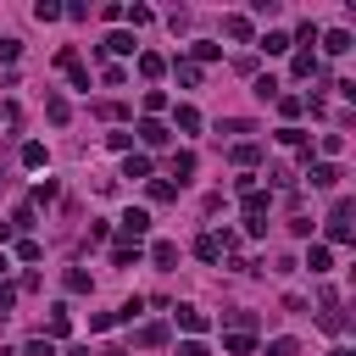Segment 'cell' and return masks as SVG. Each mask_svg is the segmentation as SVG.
Wrapping results in <instances>:
<instances>
[{"instance_id": "d6986e66", "label": "cell", "mask_w": 356, "mask_h": 356, "mask_svg": "<svg viewBox=\"0 0 356 356\" xmlns=\"http://www.w3.org/2000/svg\"><path fill=\"white\" fill-rule=\"evenodd\" d=\"M345 50H350V33H345V28L323 33V56H345Z\"/></svg>"}, {"instance_id": "5b68a950", "label": "cell", "mask_w": 356, "mask_h": 356, "mask_svg": "<svg viewBox=\"0 0 356 356\" xmlns=\"http://www.w3.org/2000/svg\"><path fill=\"white\" fill-rule=\"evenodd\" d=\"M134 134H139V145H150V150H161V145H167V139H172V128H167V122H161V117H145V122H139V128H134Z\"/></svg>"}, {"instance_id": "816d5d0a", "label": "cell", "mask_w": 356, "mask_h": 356, "mask_svg": "<svg viewBox=\"0 0 356 356\" xmlns=\"http://www.w3.org/2000/svg\"><path fill=\"white\" fill-rule=\"evenodd\" d=\"M0 273H6V256H0Z\"/></svg>"}, {"instance_id": "2e32d148", "label": "cell", "mask_w": 356, "mask_h": 356, "mask_svg": "<svg viewBox=\"0 0 356 356\" xmlns=\"http://www.w3.org/2000/svg\"><path fill=\"white\" fill-rule=\"evenodd\" d=\"M334 184H339V167L334 161H317L312 167V189H334Z\"/></svg>"}, {"instance_id": "44dd1931", "label": "cell", "mask_w": 356, "mask_h": 356, "mask_svg": "<svg viewBox=\"0 0 356 356\" xmlns=\"http://www.w3.org/2000/svg\"><path fill=\"white\" fill-rule=\"evenodd\" d=\"M44 117H50V122H56V128H61V122H67V117H72V106H67V100H61V95H44Z\"/></svg>"}, {"instance_id": "7402d4cb", "label": "cell", "mask_w": 356, "mask_h": 356, "mask_svg": "<svg viewBox=\"0 0 356 356\" xmlns=\"http://www.w3.org/2000/svg\"><path fill=\"white\" fill-rule=\"evenodd\" d=\"M172 128H184V134H200V111H195V106H178V111H172Z\"/></svg>"}, {"instance_id": "4fadbf2b", "label": "cell", "mask_w": 356, "mask_h": 356, "mask_svg": "<svg viewBox=\"0 0 356 356\" xmlns=\"http://www.w3.org/2000/svg\"><path fill=\"white\" fill-rule=\"evenodd\" d=\"M134 345H145V350H156V345H167V323H145V328L134 334Z\"/></svg>"}, {"instance_id": "ba28073f", "label": "cell", "mask_w": 356, "mask_h": 356, "mask_svg": "<svg viewBox=\"0 0 356 356\" xmlns=\"http://www.w3.org/2000/svg\"><path fill=\"white\" fill-rule=\"evenodd\" d=\"M172 323H178V328H189V334H200V328H206L211 317H206L200 306H172Z\"/></svg>"}, {"instance_id": "d4e9b609", "label": "cell", "mask_w": 356, "mask_h": 356, "mask_svg": "<svg viewBox=\"0 0 356 356\" xmlns=\"http://www.w3.org/2000/svg\"><path fill=\"white\" fill-rule=\"evenodd\" d=\"M228 317V334H250L256 328V312H222Z\"/></svg>"}, {"instance_id": "74e56055", "label": "cell", "mask_w": 356, "mask_h": 356, "mask_svg": "<svg viewBox=\"0 0 356 356\" xmlns=\"http://www.w3.org/2000/svg\"><path fill=\"white\" fill-rule=\"evenodd\" d=\"M278 145H289V150H300V145H306V134H300V128H289V122H284V128H278Z\"/></svg>"}, {"instance_id": "f5cc1de1", "label": "cell", "mask_w": 356, "mask_h": 356, "mask_svg": "<svg viewBox=\"0 0 356 356\" xmlns=\"http://www.w3.org/2000/svg\"><path fill=\"white\" fill-rule=\"evenodd\" d=\"M0 189H6V172H0Z\"/></svg>"}, {"instance_id": "d6a6232c", "label": "cell", "mask_w": 356, "mask_h": 356, "mask_svg": "<svg viewBox=\"0 0 356 356\" xmlns=\"http://www.w3.org/2000/svg\"><path fill=\"white\" fill-rule=\"evenodd\" d=\"M22 167H44V145H39V139L22 145Z\"/></svg>"}, {"instance_id": "f35d334b", "label": "cell", "mask_w": 356, "mask_h": 356, "mask_svg": "<svg viewBox=\"0 0 356 356\" xmlns=\"http://www.w3.org/2000/svg\"><path fill=\"white\" fill-rule=\"evenodd\" d=\"M106 145H111V150H122V156H128V150H134V134H128V128H117V134H106Z\"/></svg>"}, {"instance_id": "ab89813d", "label": "cell", "mask_w": 356, "mask_h": 356, "mask_svg": "<svg viewBox=\"0 0 356 356\" xmlns=\"http://www.w3.org/2000/svg\"><path fill=\"white\" fill-rule=\"evenodd\" d=\"M17 356H56V345H50V339H28Z\"/></svg>"}, {"instance_id": "603a6c76", "label": "cell", "mask_w": 356, "mask_h": 356, "mask_svg": "<svg viewBox=\"0 0 356 356\" xmlns=\"http://www.w3.org/2000/svg\"><path fill=\"white\" fill-rule=\"evenodd\" d=\"M306 267H312V273H328V267H334V250H328V245H312V250H306Z\"/></svg>"}, {"instance_id": "f907efd6", "label": "cell", "mask_w": 356, "mask_h": 356, "mask_svg": "<svg viewBox=\"0 0 356 356\" xmlns=\"http://www.w3.org/2000/svg\"><path fill=\"white\" fill-rule=\"evenodd\" d=\"M328 356H356V350H350V345H334V350H328Z\"/></svg>"}, {"instance_id": "ee69618b", "label": "cell", "mask_w": 356, "mask_h": 356, "mask_svg": "<svg viewBox=\"0 0 356 356\" xmlns=\"http://www.w3.org/2000/svg\"><path fill=\"white\" fill-rule=\"evenodd\" d=\"M44 200H56V178H44V184L33 189V206H44Z\"/></svg>"}, {"instance_id": "8992f818", "label": "cell", "mask_w": 356, "mask_h": 356, "mask_svg": "<svg viewBox=\"0 0 356 356\" xmlns=\"http://www.w3.org/2000/svg\"><path fill=\"white\" fill-rule=\"evenodd\" d=\"M56 67H61L78 89H89V72H83V61H78V50H72V44H67V50H56Z\"/></svg>"}, {"instance_id": "9a60e30c", "label": "cell", "mask_w": 356, "mask_h": 356, "mask_svg": "<svg viewBox=\"0 0 356 356\" xmlns=\"http://www.w3.org/2000/svg\"><path fill=\"white\" fill-rule=\"evenodd\" d=\"M122 178H150V156L128 150V156H122Z\"/></svg>"}, {"instance_id": "e0dca14e", "label": "cell", "mask_w": 356, "mask_h": 356, "mask_svg": "<svg viewBox=\"0 0 356 356\" xmlns=\"http://www.w3.org/2000/svg\"><path fill=\"white\" fill-rule=\"evenodd\" d=\"M150 261H156V267H178V245H172V239H156V245H150Z\"/></svg>"}, {"instance_id": "e575fe53", "label": "cell", "mask_w": 356, "mask_h": 356, "mask_svg": "<svg viewBox=\"0 0 356 356\" xmlns=\"http://www.w3.org/2000/svg\"><path fill=\"white\" fill-rule=\"evenodd\" d=\"M111 261H117V267H139V245H117Z\"/></svg>"}, {"instance_id": "836d02e7", "label": "cell", "mask_w": 356, "mask_h": 356, "mask_svg": "<svg viewBox=\"0 0 356 356\" xmlns=\"http://www.w3.org/2000/svg\"><path fill=\"white\" fill-rule=\"evenodd\" d=\"M150 200H178V184H167V178H150Z\"/></svg>"}, {"instance_id": "277c9868", "label": "cell", "mask_w": 356, "mask_h": 356, "mask_svg": "<svg viewBox=\"0 0 356 356\" xmlns=\"http://www.w3.org/2000/svg\"><path fill=\"white\" fill-rule=\"evenodd\" d=\"M317 323H323L328 334H339V328H345V312H339V289H323V295H317Z\"/></svg>"}, {"instance_id": "ffe728a7", "label": "cell", "mask_w": 356, "mask_h": 356, "mask_svg": "<svg viewBox=\"0 0 356 356\" xmlns=\"http://www.w3.org/2000/svg\"><path fill=\"white\" fill-rule=\"evenodd\" d=\"M289 72H295V78H317V56H312V50H295Z\"/></svg>"}, {"instance_id": "b9f144b4", "label": "cell", "mask_w": 356, "mask_h": 356, "mask_svg": "<svg viewBox=\"0 0 356 356\" xmlns=\"http://www.w3.org/2000/svg\"><path fill=\"white\" fill-rule=\"evenodd\" d=\"M256 95H261V100H278V78H273V72H267V78H256Z\"/></svg>"}, {"instance_id": "3957f363", "label": "cell", "mask_w": 356, "mask_h": 356, "mask_svg": "<svg viewBox=\"0 0 356 356\" xmlns=\"http://www.w3.org/2000/svg\"><path fill=\"white\" fill-rule=\"evenodd\" d=\"M145 228H150V211H139V206H128V211L117 217V234H122V245H139V239H145Z\"/></svg>"}, {"instance_id": "484cf974", "label": "cell", "mask_w": 356, "mask_h": 356, "mask_svg": "<svg viewBox=\"0 0 356 356\" xmlns=\"http://www.w3.org/2000/svg\"><path fill=\"white\" fill-rule=\"evenodd\" d=\"M222 350H228V356H250V350H256V339H250V334H228V339H222Z\"/></svg>"}, {"instance_id": "4316f807", "label": "cell", "mask_w": 356, "mask_h": 356, "mask_svg": "<svg viewBox=\"0 0 356 356\" xmlns=\"http://www.w3.org/2000/svg\"><path fill=\"white\" fill-rule=\"evenodd\" d=\"M278 111H284V117H289V128H295V117L306 111V100H300V95H278Z\"/></svg>"}, {"instance_id": "9c48e42d", "label": "cell", "mask_w": 356, "mask_h": 356, "mask_svg": "<svg viewBox=\"0 0 356 356\" xmlns=\"http://www.w3.org/2000/svg\"><path fill=\"white\" fill-rule=\"evenodd\" d=\"M100 56H134V33H122V28L106 33V39H100Z\"/></svg>"}, {"instance_id": "52a82bcc", "label": "cell", "mask_w": 356, "mask_h": 356, "mask_svg": "<svg viewBox=\"0 0 356 356\" xmlns=\"http://www.w3.org/2000/svg\"><path fill=\"white\" fill-rule=\"evenodd\" d=\"M222 33H228V39H239V44H245V39H256V22H250V17H245V11H234V17H222Z\"/></svg>"}, {"instance_id": "7dc6e473", "label": "cell", "mask_w": 356, "mask_h": 356, "mask_svg": "<svg viewBox=\"0 0 356 356\" xmlns=\"http://www.w3.org/2000/svg\"><path fill=\"white\" fill-rule=\"evenodd\" d=\"M11 306H17V284H0V317H6Z\"/></svg>"}, {"instance_id": "7c38bea8", "label": "cell", "mask_w": 356, "mask_h": 356, "mask_svg": "<svg viewBox=\"0 0 356 356\" xmlns=\"http://www.w3.org/2000/svg\"><path fill=\"white\" fill-rule=\"evenodd\" d=\"M44 328H50V339H67V334H72V312H67V306H50V323H44Z\"/></svg>"}, {"instance_id": "7a4b0ae2", "label": "cell", "mask_w": 356, "mask_h": 356, "mask_svg": "<svg viewBox=\"0 0 356 356\" xmlns=\"http://www.w3.org/2000/svg\"><path fill=\"white\" fill-rule=\"evenodd\" d=\"M234 245H239V234H228V228H222V234H200V239H195V256H200V261H222Z\"/></svg>"}, {"instance_id": "5bb4252c", "label": "cell", "mask_w": 356, "mask_h": 356, "mask_svg": "<svg viewBox=\"0 0 356 356\" xmlns=\"http://www.w3.org/2000/svg\"><path fill=\"white\" fill-rule=\"evenodd\" d=\"M167 72V56H156V50H139V78H161Z\"/></svg>"}, {"instance_id": "f1b7e54d", "label": "cell", "mask_w": 356, "mask_h": 356, "mask_svg": "<svg viewBox=\"0 0 356 356\" xmlns=\"http://www.w3.org/2000/svg\"><path fill=\"white\" fill-rule=\"evenodd\" d=\"M267 356H300V339H289V334H278V339L267 345Z\"/></svg>"}, {"instance_id": "4dcf8cb0", "label": "cell", "mask_w": 356, "mask_h": 356, "mask_svg": "<svg viewBox=\"0 0 356 356\" xmlns=\"http://www.w3.org/2000/svg\"><path fill=\"white\" fill-rule=\"evenodd\" d=\"M172 72H178V83H189V89L200 83V67H195V61H172Z\"/></svg>"}, {"instance_id": "1f68e13d", "label": "cell", "mask_w": 356, "mask_h": 356, "mask_svg": "<svg viewBox=\"0 0 356 356\" xmlns=\"http://www.w3.org/2000/svg\"><path fill=\"white\" fill-rule=\"evenodd\" d=\"M167 111V95L161 89H145V117H161Z\"/></svg>"}, {"instance_id": "8fae6325", "label": "cell", "mask_w": 356, "mask_h": 356, "mask_svg": "<svg viewBox=\"0 0 356 356\" xmlns=\"http://www.w3.org/2000/svg\"><path fill=\"white\" fill-rule=\"evenodd\" d=\"M256 161H261V145H256V139H239V145H234V167H245V172H250Z\"/></svg>"}, {"instance_id": "d590c367", "label": "cell", "mask_w": 356, "mask_h": 356, "mask_svg": "<svg viewBox=\"0 0 356 356\" xmlns=\"http://www.w3.org/2000/svg\"><path fill=\"white\" fill-rule=\"evenodd\" d=\"M67 289H72V295H89V273H83V267H67Z\"/></svg>"}, {"instance_id": "cb8c5ba5", "label": "cell", "mask_w": 356, "mask_h": 356, "mask_svg": "<svg viewBox=\"0 0 356 356\" xmlns=\"http://www.w3.org/2000/svg\"><path fill=\"white\" fill-rule=\"evenodd\" d=\"M172 178H178V184H189V178H195V156H189V150H178V156H172Z\"/></svg>"}, {"instance_id": "60d3db41", "label": "cell", "mask_w": 356, "mask_h": 356, "mask_svg": "<svg viewBox=\"0 0 356 356\" xmlns=\"http://www.w3.org/2000/svg\"><path fill=\"white\" fill-rule=\"evenodd\" d=\"M33 17H39V22H56V17H61V6H56V0H39V6H33Z\"/></svg>"}, {"instance_id": "681fc988", "label": "cell", "mask_w": 356, "mask_h": 356, "mask_svg": "<svg viewBox=\"0 0 356 356\" xmlns=\"http://www.w3.org/2000/svg\"><path fill=\"white\" fill-rule=\"evenodd\" d=\"M17 50H22L17 39H0V61H17Z\"/></svg>"}, {"instance_id": "bcb514c9", "label": "cell", "mask_w": 356, "mask_h": 356, "mask_svg": "<svg viewBox=\"0 0 356 356\" xmlns=\"http://www.w3.org/2000/svg\"><path fill=\"white\" fill-rule=\"evenodd\" d=\"M17 256H22V261H39L44 250H39V239H22V245H17Z\"/></svg>"}, {"instance_id": "c3c4849f", "label": "cell", "mask_w": 356, "mask_h": 356, "mask_svg": "<svg viewBox=\"0 0 356 356\" xmlns=\"http://www.w3.org/2000/svg\"><path fill=\"white\" fill-rule=\"evenodd\" d=\"M178 356H211V350H206L200 339H184V345H178Z\"/></svg>"}, {"instance_id": "6da1fadb", "label": "cell", "mask_w": 356, "mask_h": 356, "mask_svg": "<svg viewBox=\"0 0 356 356\" xmlns=\"http://www.w3.org/2000/svg\"><path fill=\"white\" fill-rule=\"evenodd\" d=\"M350 217H356V200H345V195H339V200H334V211H328V239H334V245H350V239H356Z\"/></svg>"}, {"instance_id": "f6af8a7d", "label": "cell", "mask_w": 356, "mask_h": 356, "mask_svg": "<svg viewBox=\"0 0 356 356\" xmlns=\"http://www.w3.org/2000/svg\"><path fill=\"white\" fill-rule=\"evenodd\" d=\"M11 228H33V206H17L11 211Z\"/></svg>"}, {"instance_id": "f546056e", "label": "cell", "mask_w": 356, "mask_h": 356, "mask_svg": "<svg viewBox=\"0 0 356 356\" xmlns=\"http://www.w3.org/2000/svg\"><path fill=\"white\" fill-rule=\"evenodd\" d=\"M122 17H128L134 28H145V22H156V11H150V6H122Z\"/></svg>"}, {"instance_id": "83f0119b", "label": "cell", "mask_w": 356, "mask_h": 356, "mask_svg": "<svg viewBox=\"0 0 356 356\" xmlns=\"http://www.w3.org/2000/svg\"><path fill=\"white\" fill-rule=\"evenodd\" d=\"M139 312H145V295H128V300H122V306H117V323H134V317H139Z\"/></svg>"}, {"instance_id": "30bf717a", "label": "cell", "mask_w": 356, "mask_h": 356, "mask_svg": "<svg viewBox=\"0 0 356 356\" xmlns=\"http://www.w3.org/2000/svg\"><path fill=\"white\" fill-rule=\"evenodd\" d=\"M267 200H273L267 189H245V195H239V206H245V222H250V217H267Z\"/></svg>"}, {"instance_id": "7bdbcfd3", "label": "cell", "mask_w": 356, "mask_h": 356, "mask_svg": "<svg viewBox=\"0 0 356 356\" xmlns=\"http://www.w3.org/2000/svg\"><path fill=\"white\" fill-rule=\"evenodd\" d=\"M345 150V134H323V156H339Z\"/></svg>"}, {"instance_id": "8d00e7d4", "label": "cell", "mask_w": 356, "mask_h": 356, "mask_svg": "<svg viewBox=\"0 0 356 356\" xmlns=\"http://www.w3.org/2000/svg\"><path fill=\"white\" fill-rule=\"evenodd\" d=\"M217 50H222V44H211V39H195V67H200V61H217Z\"/></svg>"}, {"instance_id": "ac0fdd59", "label": "cell", "mask_w": 356, "mask_h": 356, "mask_svg": "<svg viewBox=\"0 0 356 356\" xmlns=\"http://www.w3.org/2000/svg\"><path fill=\"white\" fill-rule=\"evenodd\" d=\"M256 44H261L267 56H284V50H289V33H278V28H267V33L256 39Z\"/></svg>"}]
</instances>
